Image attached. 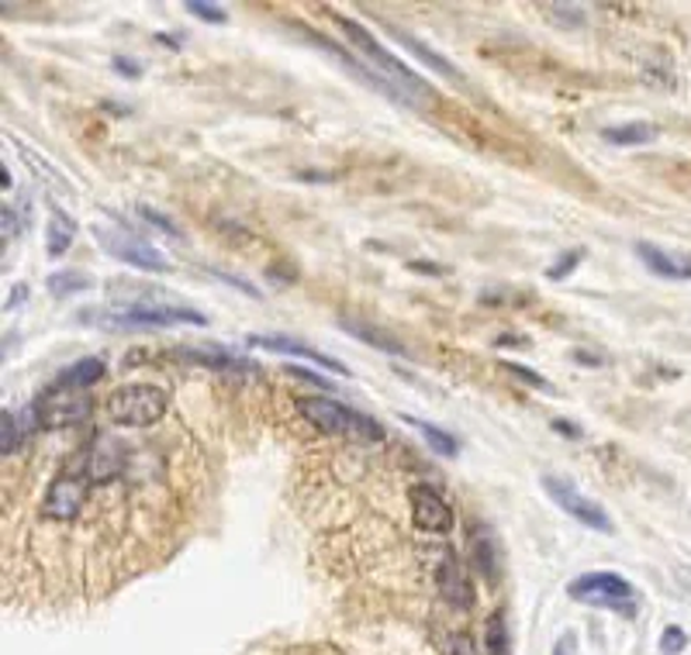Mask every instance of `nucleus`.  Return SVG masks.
Here are the masks:
<instances>
[{"label":"nucleus","instance_id":"obj_25","mask_svg":"<svg viewBox=\"0 0 691 655\" xmlns=\"http://www.w3.org/2000/svg\"><path fill=\"white\" fill-rule=\"evenodd\" d=\"M581 259H584V249H571L568 255H560V259H557V266L547 270V276H550L553 283H560L564 276H571V273L577 270V262H581Z\"/></svg>","mask_w":691,"mask_h":655},{"label":"nucleus","instance_id":"obj_37","mask_svg":"<svg viewBox=\"0 0 691 655\" xmlns=\"http://www.w3.org/2000/svg\"><path fill=\"white\" fill-rule=\"evenodd\" d=\"M568 648H571V638H564V642H560V645H557V652H553V655H564V652H568Z\"/></svg>","mask_w":691,"mask_h":655},{"label":"nucleus","instance_id":"obj_10","mask_svg":"<svg viewBox=\"0 0 691 655\" xmlns=\"http://www.w3.org/2000/svg\"><path fill=\"white\" fill-rule=\"evenodd\" d=\"M408 507H412V521L419 524L422 532L446 535L453 528V507L425 483L408 487Z\"/></svg>","mask_w":691,"mask_h":655},{"label":"nucleus","instance_id":"obj_36","mask_svg":"<svg viewBox=\"0 0 691 655\" xmlns=\"http://www.w3.org/2000/svg\"><path fill=\"white\" fill-rule=\"evenodd\" d=\"M160 42H166L170 48H181V39H176V35H156Z\"/></svg>","mask_w":691,"mask_h":655},{"label":"nucleus","instance_id":"obj_1","mask_svg":"<svg viewBox=\"0 0 691 655\" xmlns=\"http://www.w3.org/2000/svg\"><path fill=\"white\" fill-rule=\"evenodd\" d=\"M332 21H336V29L346 35V42L360 48L364 56L374 63V73H380V80L388 84L401 100H412V94H425V90H429L412 69H408L398 56H391V52L384 48V45L364 29V24H356L353 18H339V14L332 18Z\"/></svg>","mask_w":691,"mask_h":655},{"label":"nucleus","instance_id":"obj_19","mask_svg":"<svg viewBox=\"0 0 691 655\" xmlns=\"http://www.w3.org/2000/svg\"><path fill=\"white\" fill-rule=\"evenodd\" d=\"M408 52H412V56H419L429 69H436V73H443V76H450V80H456V76H460V69L450 63V59H443V56H436V52H432V48H425L415 35H408V32H401V29H388Z\"/></svg>","mask_w":691,"mask_h":655},{"label":"nucleus","instance_id":"obj_24","mask_svg":"<svg viewBox=\"0 0 691 655\" xmlns=\"http://www.w3.org/2000/svg\"><path fill=\"white\" fill-rule=\"evenodd\" d=\"M0 432H4V441H0V452H4V459H11L14 449H18V441H21V428H18V422H14V414H11V411L0 414Z\"/></svg>","mask_w":691,"mask_h":655},{"label":"nucleus","instance_id":"obj_2","mask_svg":"<svg viewBox=\"0 0 691 655\" xmlns=\"http://www.w3.org/2000/svg\"><path fill=\"white\" fill-rule=\"evenodd\" d=\"M80 318H97L94 325L105 328H170V325H208L201 310L184 307V304H125V307H100V310H84Z\"/></svg>","mask_w":691,"mask_h":655},{"label":"nucleus","instance_id":"obj_35","mask_svg":"<svg viewBox=\"0 0 691 655\" xmlns=\"http://www.w3.org/2000/svg\"><path fill=\"white\" fill-rule=\"evenodd\" d=\"M577 362H587V365H602L598 356H587V352H577Z\"/></svg>","mask_w":691,"mask_h":655},{"label":"nucleus","instance_id":"obj_31","mask_svg":"<svg viewBox=\"0 0 691 655\" xmlns=\"http://www.w3.org/2000/svg\"><path fill=\"white\" fill-rule=\"evenodd\" d=\"M550 428H553L557 435H564V438H574V441H577V438H584L581 425H574V422H564V417H557V422H553Z\"/></svg>","mask_w":691,"mask_h":655},{"label":"nucleus","instance_id":"obj_9","mask_svg":"<svg viewBox=\"0 0 691 655\" xmlns=\"http://www.w3.org/2000/svg\"><path fill=\"white\" fill-rule=\"evenodd\" d=\"M543 490H547V496H550V501H553L560 511H568L574 521L584 524V528H595V532H602V535H612V521H608L605 507L595 504V501H587L584 493H577L574 483L560 480V477H543Z\"/></svg>","mask_w":691,"mask_h":655},{"label":"nucleus","instance_id":"obj_23","mask_svg":"<svg viewBox=\"0 0 691 655\" xmlns=\"http://www.w3.org/2000/svg\"><path fill=\"white\" fill-rule=\"evenodd\" d=\"M484 652L488 655H508L511 652V642H508V627H505V614L495 611L484 624Z\"/></svg>","mask_w":691,"mask_h":655},{"label":"nucleus","instance_id":"obj_13","mask_svg":"<svg viewBox=\"0 0 691 655\" xmlns=\"http://www.w3.org/2000/svg\"><path fill=\"white\" fill-rule=\"evenodd\" d=\"M636 255L644 259V266L663 280H691V255L688 252H668L650 242H636Z\"/></svg>","mask_w":691,"mask_h":655},{"label":"nucleus","instance_id":"obj_18","mask_svg":"<svg viewBox=\"0 0 691 655\" xmlns=\"http://www.w3.org/2000/svg\"><path fill=\"white\" fill-rule=\"evenodd\" d=\"M602 139L608 145H647L657 139V128L650 121H626V124H612L602 131Z\"/></svg>","mask_w":691,"mask_h":655},{"label":"nucleus","instance_id":"obj_29","mask_svg":"<svg viewBox=\"0 0 691 655\" xmlns=\"http://www.w3.org/2000/svg\"><path fill=\"white\" fill-rule=\"evenodd\" d=\"M139 215L149 221V225H156V228H163V231H176V225L166 218V215H160V211H152V207H139Z\"/></svg>","mask_w":691,"mask_h":655},{"label":"nucleus","instance_id":"obj_4","mask_svg":"<svg viewBox=\"0 0 691 655\" xmlns=\"http://www.w3.org/2000/svg\"><path fill=\"white\" fill-rule=\"evenodd\" d=\"M298 414L325 435H353L364 441H380V435H384V428L377 422H370V417L353 414L349 407H343L336 401H325V397H301Z\"/></svg>","mask_w":691,"mask_h":655},{"label":"nucleus","instance_id":"obj_30","mask_svg":"<svg viewBox=\"0 0 691 655\" xmlns=\"http://www.w3.org/2000/svg\"><path fill=\"white\" fill-rule=\"evenodd\" d=\"M115 69L121 76H128V80H136V76H142V66L136 59H128V56H115Z\"/></svg>","mask_w":691,"mask_h":655},{"label":"nucleus","instance_id":"obj_26","mask_svg":"<svg viewBox=\"0 0 691 655\" xmlns=\"http://www.w3.org/2000/svg\"><path fill=\"white\" fill-rule=\"evenodd\" d=\"M684 645H688V635L681 632V627H674V624L663 627V635H660V652L663 655H678Z\"/></svg>","mask_w":691,"mask_h":655},{"label":"nucleus","instance_id":"obj_34","mask_svg":"<svg viewBox=\"0 0 691 655\" xmlns=\"http://www.w3.org/2000/svg\"><path fill=\"white\" fill-rule=\"evenodd\" d=\"M412 270H415V273H432V276H443V270L429 266V262H412Z\"/></svg>","mask_w":691,"mask_h":655},{"label":"nucleus","instance_id":"obj_28","mask_svg":"<svg viewBox=\"0 0 691 655\" xmlns=\"http://www.w3.org/2000/svg\"><path fill=\"white\" fill-rule=\"evenodd\" d=\"M187 11L197 14L201 21H212V24H225L228 21V14L218 4H201V0H187Z\"/></svg>","mask_w":691,"mask_h":655},{"label":"nucleus","instance_id":"obj_27","mask_svg":"<svg viewBox=\"0 0 691 655\" xmlns=\"http://www.w3.org/2000/svg\"><path fill=\"white\" fill-rule=\"evenodd\" d=\"M505 370L511 373V376H516V380H522V383H529V386H536V390H553L540 373H532V370H526V365H519V362H505Z\"/></svg>","mask_w":691,"mask_h":655},{"label":"nucleus","instance_id":"obj_17","mask_svg":"<svg viewBox=\"0 0 691 655\" xmlns=\"http://www.w3.org/2000/svg\"><path fill=\"white\" fill-rule=\"evenodd\" d=\"M108 373V365H105V359H80V362H73L69 370H63L60 373V386H69V390H87V386H94L100 376Z\"/></svg>","mask_w":691,"mask_h":655},{"label":"nucleus","instance_id":"obj_33","mask_svg":"<svg viewBox=\"0 0 691 655\" xmlns=\"http://www.w3.org/2000/svg\"><path fill=\"white\" fill-rule=\"evenodd\" d=\"M453 655H477V652H474V642H471V635H460V638L453 642Z\"/></svg>","mask_w":691,"mask_h":655},{"label":"nucleus","instance_id":"obj_14","mask_svg":"<svg viewBox=\"0 0 691 655\" xmlns=\"http://www.w3.org/2000/svg\"><path fill=\"white\" fill-rule=\"evenodd\" d=\"M249 346H260V349H270V352H280V356H301L309 362H318L322 370H332V373H346V365L322 356L318 349L298 342V338H288V335H249Z\"/></svg>","mask_w":691,"mask_h":655},{"label":"nucleus","instance_id":"obj_32","mask_svg":"<svg viewBox=\"0 0 691 655\" xmlns=\"http://www.w3.org/2000/svg\"><path fill=\"white\" fill-rule=\"evenodd\" d=\"M288 376H298V380H304V383H315V386L332 390V380H325V376H318V373H309V370H298V365H291Z\"/></svg>","mask_w":691,"mask_h":655},{"label":"nucleus","instance_id":"obj_5","mask_svg":"<svg viewBox=\"0 0 691 655\" xmlns=\"http://www.w3.org/2000/svg\"><path fill=\"white\" fill-rule=\"evenodd\" d=\"M568 593L577 600V604H595V608L616 611V614H626V618H633L636 608H639L636 587L616 572H584L568 587Z\"/></svg>","mask_w":691,"mask_h":655},{"label":"nucleus","instance_id":"obj_21","mask_svg":"<svg viewBox=\"0 0 691 655\" xmlns=\"http://www.w3.org/2000/svg\"><path fill=\"white\" fill-rule=\"evenodd\" d=\"M48 286V294H56V297H66V294H84L94 286V276L90 273H76V270H60L45 280Z\"/></svg>","mask_w":691,"mask_h":655},{"label":"nucleus","instance_id":"obj_11","mask_svg":"<svg viewBox=\"0 0 691 655\" xmlns=\"http://www.w3.org/2000/svg\"><path fill=\"white\" fill-rule=\"evenodd\" d=\"M436 590H440V597L446 600V604H453L460 611H471L474 608V583H471L464 563H460L450 553V548L443 553L440 569H436Z\"/></svg>","mask_w":691,"mask_h":655},{"label":"nucleus","instance_id":"obj_6","mask_svg":"<svg viewBox=\"0 0 691 655\" xmlns=\"http://www.w3.org/2000/svg\"><path fill=\"white\" fill-rule=\"evenodd\" d=\"M32 411H35V425L39 428H48V432L76 428V425H84L87 417L94 414V397L87 390H69V386L53 383L42 393V401Z\"/></svg>","mask_w":691,"mask_h":655},{"label":"nucleus","instance_id":"obj_22","mask_svg":"<svg viewBox=\"0 0 691 655\" xmlns=\"http://www.w3.org/2000/svg\"><path fill=\"white\" fill-rule=\"evenodd\" d=\"M408 425H415V428L422 432V438L429 441V449H432V452H440L443 459H450V456H456V452H460L456 438H453V435H446L443 428L429 425V422H415V417H408Z\"/></svg>","mask_w":691,"mask_h":655},{"label":"nucleus","instance_id":"obj_12","mask_svg":"<svg viewBox=\"0 0 691 655\" xmlns=\"http://www.w3.org/2000/svg\"><path fill=\"white\" fill-rule=\"evenodd\" d=\"M176 359H187V362H197V365H208V370H218V373H256V362L225 349V346H184V349H173Z\"/></svg>","mask_w":691,"mask_h":655},{"label":"nucleus","instance_id":"obj_8","mask_svg":"<svg viewBox=\"0 0 691 655\" xmlns=\"http://www.w3.org/2000/svg\"><path fill=\"white\" fill-rule=\"evenodd\" d=\"M94 239L105 245L115 259H121L125 266H136V270H145V273H166L170 270V259L156 245H149L145 239H139V234H132V231L94 228Z\"/></svg>","mask_w":691,"mask_h":655},{"label":"nucleus","instance_id":"obj_20","mask_svg":"<svg viewBox=\"0 0 691 655\" xmlns=\"http://www.w3.org/2000/svg\"><path fill=\"white\" fill-rule=\"evenodd\" d=\"M343 331L356 335V338H360V342H367V346H374V349H380V352L404 356V346L398 342L395 335L380 331V328H370V325H364V321H343Z\"/></svg>","mask_w":691,"mask_h":655},{"label":"nucleus","instance_id":"obj_7","mask_svg":"<svg viewBox=\"0 0 691 655\" xmlns=\"http://www.w3.org/2000/svg\"><path fill=\"white\" fill-rule=\"evenodd\" d=\"M87 501H90V480L73 466L48 483V490L42 496V514L48 521H76L84 514Z\"/></svg>","mask_w":691,"mask_h":655},{"label":"nucleus","instance_id":"obj_16","mask_svg":"<svg viewBox=\"0 0 691 655\" xmlns=\"http://www.w3.org/2000/svg\"><path fill=\"white\" fill-rule=\"evenodd\" d=\"M73 239H76V221L69 215H63L60 207H53V215H48V228H45V252L53 259H60V255L69 252Z\"/></svg>","mask_w":691,"mask_h":655},{"label":"nucleus","instance_id":"obj_3","mask_svg":"<svg viewBox=\"0 0 691 655\" xmlns=\"http://www.w3.org/2000/svg\"><path fill=\"white\" fill-rule=\"evenodd\" d=\"M170 407V393L156 383H125L105 401V414L121 428L156 425Z\"/></svg>","mask_w":691,"mask_h":655},{"label":"nucleus","instance_id":"obj_15","mask_svg":"<svg viewBox=\"0 0 691 655\" xmlns=\"http://www.w3.org/2000/svg\"><path fill=\"white\" fill-rule=\"evenodd\" d=\"M471 566L484 576L488 583L498 580V542L492 538V532L484 528H471Z\"/></svg>","mask_w":691,"mask_h":655}]
</instances>
